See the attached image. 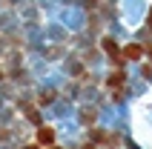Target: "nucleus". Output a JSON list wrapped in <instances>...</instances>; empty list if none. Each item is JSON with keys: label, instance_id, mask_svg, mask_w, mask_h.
<instances>
[{"label": "nucleus", "instance_id": "nucleus-1", "mask_svg": "<svg viewBox=\"0 0 152 149\" xmlns=\"http://www.w3.org/2000/svg\"><path fill=\"white\" fill-rule=\"evenodd\" d=\"M37 141H40L43 146H49V143H55V132H52V129H40V132H37Z\"/></svg>", "mask_w": 152, "mask_h": 149}, {"label": "nucleus", "instance_id": "nucleus-2", "mask_svg": "<svg viewBox=\"0 0 152 149\" xmlns=\"http://www.w3.org/2000/svg\"><path fill=\"white\" fill-rule=\"evenodd\" d=\"M126 58H141V46H129V49H126Z\"/></svg>", "mask_w": 152, "mask_h": 149}]
</instances>
